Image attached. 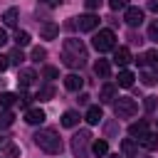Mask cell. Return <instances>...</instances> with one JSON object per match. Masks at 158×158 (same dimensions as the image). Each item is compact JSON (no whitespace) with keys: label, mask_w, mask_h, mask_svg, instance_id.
Listing matches in <instances>:
<instances>
[{"label":"cell","mask_w":158,"mask_h":158,"mask_svg":"<svg viewBox=\"0 0 158 158\" xmlns=\"http://www.w3.org/2000/svg\"><path fill=\"white\" fill-rule=\"evenodd\" d=\"M86 59L89 57H86V47H84L81 40H74V37L64 40V44H62V62H64V67L81 69L86 64Z\"/></svg>","instance_id":"6da1fadb"},{"label":"cell","mask_w":158,"mask_h":158,"mask_svg":"<svg viewBox=\"0 0 158 158\" xmlns=\"http://www.w3.org/2000/svg\"><path fill=\"white\" fill-rule=\"evenodd\" d=\"M32 138H35V143H37L44 153H49V156H59L62 148H64V146H62V138H59V133H57L54 128H40Z\"/></svg>","instance_id":"7a4b0ae2"},{"label":"cell","mask_w":158,"mask_h":158,"mask_svg":"<svg viewBox=\"0 0 158 158\" xmlns=\"http://www.w3.org/2000/svg\"><path fill=\"white\" fill-rule=\"evenodd\" d=\"M91 44H94L96 52L116 49V35H114V30H99V32L91 37Z\"/></svg>","instance_id":"3957f363"},{"label":"cell","mask_w":158,"mask_h":158,"mask_svg":"<svg viewBox=\"0 0 158 158\" xmlns=\"http://www.w3.org/2000/svg\"><path fill=\"white\" fill-rule=\"evenodd\" d=\"M136 111H138V104H136L133 99H128V96H118V99L114 101V114H116V118H133Z\"/></svg>","instance_id":"277c9868"},{"label":"cell","mask_w":158,"mask_h":158,"mask_svg":"<svg viewBox=\"0 0 158 158\" xmlns=\"http://www.w3.org/2000/svg\"><path fill=\"white\" fill-rule=\"evenodd\" d=\"M89 141H91V133H89L86 128L77 131V133L72 136V153H74L77 158H86V153H89Z\"/></svg>","instance_id":"5b68a950"},{"label":"cell","mask_w":158,"mask_h":158,"mask_svg":"<svg viewBox=\"0 0 158 158\" xmlns=\"http://www.w3.org/2000/svg\"><path fill=\"white\" fill-rule=\"evenodd\" d=\"M123 22H126L128 27H138V25L143 22V10H141V7H131V5H128V7L123 10Z\"/></svg>","instance_id":"8992f818"},{"label":"cell","mask_w":158,"mask_h":158,"mask_svg":"<svg viewBox=\"0 0 158 158\" xmlns=\"http://www.w3.org/2000/svg\"><path fill=\"white\" fill-rule=\"evenodd\" d=\"M77 27H79L81 32H91V30H96V27H99V15L86 12V15L77 17Z\"/></svg>","instance_id":"52a82bcc"},{"label":"cell","mask_w":158,"mask_h":158,"mask_svg":"<svg viewBox=\"0 0 158 158\" xmlns=\"http://www.w3.org/2000/svg\"><path fill=\"white\" fill-rule=\"evenodd\" d=\"M40 35H42V40H54L59 35V25L52 22V20H47V22L40 25Z\"/></svg>","instance_id":"ba28073f"},{"label":"cell","mask_w":158,"mask_h":158,"mask_svg":"<svg viewBox=\"0 0 158 158\" xmlns=\"http://www.w3.org/2000/svg\"><path fill=\"white\" fill-rule=\"evenodd\" d=\"M35 79H37V74H35L32 69H20V72H17V84H20V89L32 86V84H35Z\"/></svg>","instance_id":"9c48e42d"},{"label":"cell","mask_w":158,"mask_h":158,"mask_svg":"<svg viewBox=\"0 0 158 158\" xmlns=\"http://www.w3.org/2000/svg\"><path fill=\"white\" fill-rule=\"evenodd\" d=\"M47 116H44V111L42 109H27L25 111V121L30 123V126H37V123H42Z\"/></svg>","instance_id":"30bf717a"},{"label":"cell","mask_w":158,"mask_h":158,"mask_svg":"<svg viewBox=\"0 0 158 158\" xmlns=\"http://www.w3.org/2000/svg\"><path fill=\"white\" fill-rule=\"evenodd\" d=\"M94 74L101 77V79H109V77H111V64H109V59H96V64H94Z\"/></svg>","instance_id":"8fae6325"},{"label":"cell","mask_w":158,"mask_h":158,"mask_svg":"<svg viewBox=\"0 0 158 158\" xmlns=\"http://www.w3.org/2000/svg\"><path fill=\"white\" fill-rule=\"evenodd\" d=\"M99 99H101V104H111V101H116V86H114V84H104L101 91H99Z\"/></svg>","instance_id":"7c38bea8"},{"label":"cell","mask_w":158,"mask_h":158,"mask_svg":"<svg viewBox=\"0 0 158 158\" xmlns=\"http://www.w3.org/2000/svg\"><path fill=\"white\" fill-rule=\"evenodd\" d=\"M114 62H116L118 67H126V64L131 62V52H128V47H118V49H114Z\"/></svg>","instance_id":"4fadbf2b"},{"label":"cell","mask_w":158,"mask_h":158,"mask_svg":"<svg viewBox=\"0 0 158 158\" xmlns=\"http://www.w3.org/2000/svg\"><path fill=\"white\" fill-rule=\"evenodd\" d=\"M64 86H67L69 91H79V89L84 86V79H81L79 74H67V77H64Z\"/></svg>","instance_id":"5bb4252c"},{"label":"cell","mask_w":158,"mask_h":158,"mask_svg":"<svg viewBox=\"0 0 158 158\" xmlns=\"http://www.w3.org/2000/svg\"><path fill=\"white\" fill-rule=\"evenodd\" d=\"M138 143H141L146 151H156V148H158V136L148 131V133H143V136L138 138Z\"/></svg>","instance_id":"9a60e30c"},{"label":"cell","mask_w":158,"mask_h":158,"mask_svg":"<svg viewBox=\"0 0 158 158\" xmlns=\"http://www.w3.org/2000/svg\"><path fill=\"white\" fill-rule=\"evenodd\" d=\"M17 17H20V10H17V7H7V10L2 12L5 27H15V25H17Z\"/></svg>","instance_id":"2e32d148"},{"label":"cell","mask_w":158,"mask_h":158,"mask_svg":"<svg viewBox=\"0 0 158 158\" xmlns=\"http://www.w3.org/2000/svg\"><path fill=\"white\" fill-rule=\"evenodd\" d=\"M121 151H123L126 158H138V146H136L131 138H123V141H121Z\"/></svg>","instance_id":"e0dca14e"},{"label":"cell","mask_w":158,"mask_h":158,"mask_svg":"<svg viewBox=\"0 0 158 158\" xmlns=\"http://www.w3.org/2000/svg\"><path fill=\"white\" fill-rule=\"evenodd\" d=\"M84 118H86V123H91V126H94V123H99V121L104 118V114H101V106H89Z\"/></svg>","instance_id":"ac0fdd59"},{"label":"cell","mask_w":158,"mask_h":158,"mask_svg":"<svg viewBox=\"0 0 158 158\" xmlns=\"http://www.w3.org/2000/svg\"><path fill=\"white\" fill-rule=\"evenodd\" d=\"M138 64H148L151 69H158V52H156V49H148V52L138 59Z\"/></svg>","instance_id":"d6986e66"},{"label":"cell","mask_w":158,"mask_h":158,"mask_svg":"<svg viewBox=\"0 0 158 158\" xmlns=\"http://www.w3.org/2000/svg\"><path fill=\"white\" fill-rule=\"evenodd\" d=\"M77 123H79V114H77V111H72V109H69V111H64V114H62V126L74 128Z\"/></svg>","instance_id":"ffe728a7"},{"label":"cell","mask_w":158,"mask_h":158,"mask_svg":"<svg viewBox=\"0 0 158 158\" xmlns=\"http://www.w3.org/2000/svg\"><path fill=\"white\" fill-rule=\"evenodd\" d=\"M128 133H131V136H138V138H141L143 133H148V123H146V121H133V123L128 126Z\"/></svg>","instance_id":"44dd1931"},{"label":"cell","mask_w":158,"mask_h":158,"mask_svg":"<svg viewBox=\"0 0 158 158\" xmlns=\"http://www.w3.org/2000/svg\"><path fill=\"white\" fill-rule=\"evenodd\" d=\"M133 72H128V69H123V72H118V86H123V89H128V86H133Z\"/></svg>","instance_id":"7402d4cb"},{"label":"cell","mask_w":158,"mask_h":158,"mask_svg":"<svg viewBox=\"0 0 158 158\" xmlns=\"http://www.w3.org/2000/svg\"><path fill=\"white\" fill-rule=\"evenodd\" d=\"M52 96H54V86H52V84L40 86V91H37V99H40V101H49Z\"/></svg>","instance_id":"603a6c76"},{"label":"cell","mask_w":158,"mask_h":158,"mask_svg":"<svg viewBox=\"0 0 158 158\" xmlns=\"http://www.w3.org/2000/svg\"><path fill=\"white\" fill-rule=\"evenodd\" d=\"M91 153H94V156H109V143H106V141H94Z\"/></svg>","instance_id":"cb8c5ba5"},{"label":"cell","mask_w":158,"mask_h":158,"mask_svg":"<svg viewBox=\"0 0 158 158\" xmlns=\"http://www.w3.org/2000/svg\"><path fill=\"white\" fill-rule=\"evenodd\" d=\"M15 101H17L15 94H10V91H2V94H0V109H10Z\"/></svg>","instance_id":"d4e9b609"},{"label":"cell","mask_w":158,"mask_h":158,"mask_svg":"<svg viewBox=\"0 0 158 158\" xmlns=\"http://www.w3.org/2000/svg\"><path fill=\"white\" fill-rule=\"evenodd\" d=\"M12 121H15V114L7 111V109H2V111H0V128H7Z\"/></svg>","instance_id":"484cf974"},{"label":"cell","mask_w":158,"mask_h":158,"mask_svg":"<svg viewBox=\"0 0 158 158\" xmlns=\"http://www.w3.org/2000/svg\"><path fill=\"white\" fill-rule=\"evenodd\" d=\"M15 42H17V47H27V44H30V32L17 30V32H15Z\"/></svg>","instance_id":"4316f807"},{"label":"cell","mask_w":158,"mask_h":158,"mask_svg":"<svg viewBox=\"0 0 158 158\" xmlns=\"http://www.w3.org/2000/svg\"><path fill=\"white\" fill-rule=\"evenodd\" d=\"M7 57H10V64H17V67L25 62V54H22V49H20V47H15V49H12Z\"/></svg>","instance_id":"83f0119b"},{"label":"cell","mask_w":158,"mask_h":158,"mask_svg":"<svg viewBox=\"0 0 158 158\" xmlns=\"http://www.w3.org/2000/svg\"><path fill=\"white\" fill-rule=\"evenodd\" d=\"M158 81V77L153 74V72H141V84H146V86H153Z\"/></svg>","instance_id":"f1b7e54d"},{"label":"cell","mask_w":158,"mask_h":158,"mask_svg":"<svg viewBox=\"0 0 158 158\" xmlns=\"http://www.w3.org/2000/svg\"><path fill=\"white\" fill-rule=\"evenodd\" d=\"M42 77H44V79H57V77H59V69H57V67H49V64H47V67L42 69Z\"/></svg>","instance_id":"f546056e"},{"label":"cell","mask_w":158,"mask_h":158,"mask_svg":"<svg viewBox=\"0 0 158 158\" xmlns=\"http://www.w3.org/2000/svg\"><path fill=\"white\" fill-rule=\"evenodd\" d=\"M143 106H146V111H148V114H153V111L158 109V99H156V96H146Z\"/></svg>","instance_id":"4dcf8cb0"},{"label":"cell","mask_w":158,"mask_h":158,"mask_svg":"<svg viewBox=\"0 0 158 158\" xmlns=\"http://www.w3.org/2000/svg\"><path fill=\"white\" fill-rule=\"evenodd\" d=\"M44 57H47V49L44 47H35L32 49V62H42Z\"/></svg>","instance_id":"1f68e13d"},{"label":"cell","mask_w":158,"mask_h":158,"mask_svg":"<svg viewBox=\"0 0 158 158\" xmlns=\"http://www.w3.org/2000/svg\"><path fill=\"white\" fill-rule=\"evenodd\" d=\"M17 156H20V148L12 146V143H7L5 146V158H17Z\"/></svg>","instance_id":"d6a6232c"},{"label":"cell","mask_w":158,"mask_h":158,"mask_svg":"<svg viewBox=\"0 0 158 158\" xmlns=\"http://www.w3.org/2000/svg\"><path fill=\"white\" fill-rule=\"evenodd\" d=\"M109 7L111 10H126L128 7V0H109Z\"/></svg>","instance_id":"836d02e7"},{"label":"cell","mask_w":158,"mask_h":158,"mask_svg":"<svg viewBox=\"0 0 158 158\" xmlns=\"http://www.w3.org/2000/svg\"><path fill=\"white\" fill-rule=\"evenodd\" d=\"M148 40H156V42H158V22L148 25Z\"/></svg>","instance_id":"e575fe53"},{"label":"cell","mask_w":158,"mask_h":158,"mask_svg":"<svg viewBox=\"0 0 158 158\" xmlns=\"http://www.w3.org/2000/svg\"><path fill=\"white\" fill-rule=\"evenodd\" d=\"M84 5H86V10H96L101 5V0H84Z\"/></svg>","instance_id":"d590c367"},{"label":"cell","mask_w":158,"mask_h":158,"mask_svg":"<svg viewBox=\"0 0 158 158\" xmlns=\"http://www.w3.org/2000/svg\"><path fill=\"white\" fill-rule=\"evenodd\" d=\"M7 67H10V57H2V54H0V74H2Z\"/></svg>","instance_id":"8d00e7d4"},{"label":"cell","mask_w":158,"mask_h":158,"mask_svg":"<svg viewBox=\"0 0 158 158\" xmlns=\"http://www.w3.org/2000/svg\"><path fill=\"white\" fill-rule=\"evenodd\" d=\"M17 101H20V106H25V109L30 106V96H27V94H20V96H17Z\"/></svg>","instance_id":"74e56055"},{"label":"cell","mask_w":158,"mask_h":158,"mask_svg":"<svg viewBox=\"0 0 158 158\" xmlns=\"http://www.w3.org/2000/svg\"><path fill=\"white\" fill-rule=\"evenodd\" d=\"M148 10H153V12H158V0H148Z\"/></svg>","instance_id":"f35d334b"},{"label":"cell","mask_w":158,"mask_h":158,"mask_svg":"<svg viewBox=\"0 0 158 158\" xmlns=\"http://www.w3.org/2000/svg\"><path fill=\"white\" fill-rule=\"evenodd\" d=\"M2 44H7V35H5V30L0 27V47H2Z\"/></svg>","instance_id":"ab89813d"},{"label":"cell","mask_w":158,"mask_h":158,"mask_svg":"<svg viewBox=\"0 0 158 158\" xmlns=\"http://www.w3.org/2000/svg\"><path fill=\"white\" fill-rule=\"evenodd\" d=\"M114 131H116V126H114V123H106V133H109V136H111V133H114Z\"/></svg>","instance_id":"60d3db41"},{"label":"cell","mask_w":158,"mask_h":158,"mask_svg":"<svg viewBox=\"0 0 158 158\" xmlns=\"http://www.w3.org/2000/svg\"><path fill=\"white\" fill-rule=\"evenodd\" d=\"M44 2H47V5H49V7H54V5H59V2H62V0H44Z\"/></svg>","instance_id":"b9f144b4"},{"label":"cell","mask_w":158,"mask_h":158,"mask_svg":"<svg viewBox=\"0 0 158 158\" xmlns=\"http://www.w3.org/2000/svg\"><path fill=\"white\" fill-rule=\"evenodd\" d=\"M106 158H118V156H106Z\"/></svg>","instance_id":"7bdbcfd3"},{"label":"cell","mask_w":158,"mask_h":158,"mask_svg":"<svg viewBox=\"0 0 158 158\" xmlns=\"http://www.w3.org/2000/svg\"><path fill=\"white\" fill-rule=\"evenodd\" d=\"M0 146H2V136H0Z\"/></svg>","instance_id":"ee69618b"}]
</instances>
